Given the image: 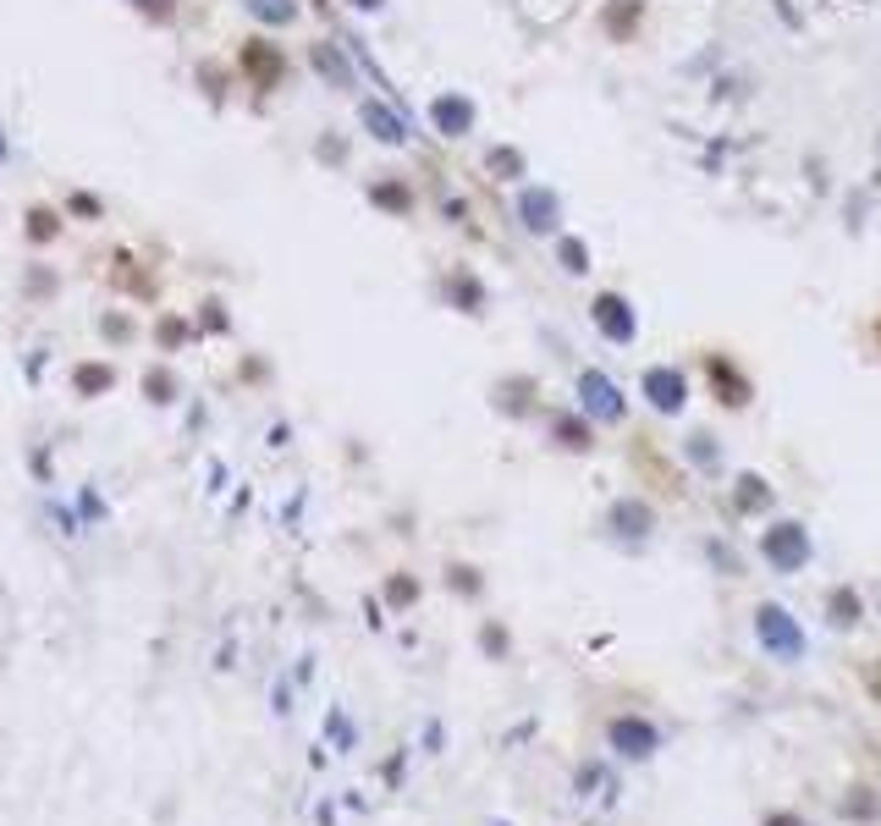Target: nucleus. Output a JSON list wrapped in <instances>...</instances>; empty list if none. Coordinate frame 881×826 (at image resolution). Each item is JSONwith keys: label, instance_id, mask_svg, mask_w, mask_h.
Masks as SVG:
<instances>
[{"label": "nucleus", "instance_id": "f257e3e1", "mask_svg": "<svg viewBox=\"0 0 881 826\" xmlns=\"http://www.w3.org/2000/svg\"><path fill=\"white\" fill-rule=\"evenodd\" d=\"M755 628H760V639H766L777 656H799V650H804L799 628H793L788 612H777V606H760V612H755Z\"/></svg>", "mask_w": 881, "mask_h": 826}, {"label": "nucleus", "instance_id": "f03ea898", "mask_svg": "<svg viewBox=\"0 0 881 826\" xmlns=\"http://www.w3.org/2000/svg\"><path fill=\"white\" fill-rule=\"evenodd\" d=\"M766 557H771L777 568H799V562L810 557V546H804V529H799V524H777V529L766 535Z\"/></svg>", "mask_w": 881, "mask_h": 826}, {"label": "nucleus", "instance_id": "7ed1b4c3", "mask_svg": "<svg viewBox=\"0 0 881 826\" xmlns=\"http://www.w3.org/2000/svg\"><path fill=\"white\" fill-rule=\"evenodd\" d=\"M612 744H617L623 755H650L656 733H650L645 722H612Z\"/></svg>", "mask_w": 881, "mask_h": 826}, {"label": "nucleus", "instance_id": "20e7f679", "mask_svg": "<svg viewBox=\"0 0 881 826\" xmlns=\"http://www.w3.org/2000/svg\"><path fill=\"white\" fill-rule=\"evenodd\" d=\"M579 391H584V402H590V408L601 413V420H617V413H623L617 391H612V386H606L601 375H584V386H579Z\"/></svg>", "mask_w": 881, "mask_h": 826}, {"label": "nucleus", "instance_id": "39448f33", "mask_svg": "<svg viewBox=\"0 0 881 826\" xmlns=\"http://www.w3.org/2000/svg\"><path fill=\"white\" fill-rule=\"evenodd\" d=\"M595 320L606 325V336H617V342H628L634 336V314H623V303L617 298H601L595 303Z\"/></svg>", "mask_w": 881, "mask_h": 826}, {"label": "nucleus", "instance_id": "423d86ee", "mask_svg": "<svg viewBox=\"0 0 881 826\" xmlns=\"http://www.w3.org/2000/svg\"><path fill=\"white\" fill-rule=\"evenodd\" d=\"M645 386H650V402H656V408H678V402H683V380L667 375V369H650Z\"/></svg>", "mask_w": 881, "mask_h": 826}, {"label": "nucleus", "instance_id": "0eeeda50", "mask_svg": "<svg viewBox=\"0 0 881 826\" xmlns=\"http://www.w3.org/2000/svg\"><path fill=\"white\" fill-rule=\"evenodd\" d=\"M435 122L447 127V133H453V127H469V105H464V100H458V105L440 100V105H435Z\"/></svg>", "mask_w": 881, "mask_h": 826}, {"label": "nucleus", "instance_id": "6e6552de", "mask_svg": "<svg viewBox=\"0 0 881 826\" xmlns=\"http://www.w3.org/2000/svg\"><path fill=\"white\" fill-rule=\"evenodd\" d=\"M832 623H859V601H854L848 590L832 595Z\"/></svg>", "mask_w": 881, "mask_h": 826}, {"label": "nucleus", "instance_id": "1a4fd4ad", "mask_svg": "<svg viewBox=\"0 0 881 826\" xmlns=\"http://www.w3.org/2000/svg\"><path fill=\"white\" fill-rule=\"evenodd\" d=\"M248 7H254L259 18H270V23H287V18H292V0H248Z\"/></svg>", "mask_w": 881, "mask_h": 826}, {"label": "nucleus", "instance_id": "9d476101", "mask_svg": "<svg viewBox=\"0 0 881 826\" xmlns=\"http://www.w3.org/2000/svg\"><path fill=\"white\" fill-rule=\"evenodd\" d=\"M364 116H369V122H375V127H380V138H402V127H397V122H391V116H386V111H375V105H369V111H364Z\"/></svg>", "mask_w": 881, "mask_h": 826}, {"label": "nucleus", "instance_id": "9b49d317", "mask_svg": "<svg viewBox=\"0 0 881 826\" xmlns=\"http://www.w3.org/2000/svg\"><path fill=\"white\" fill-rule=\"evenodd\" d=\"M524 210H529V215H535V221H529V226H551V221H546V215H551V199H529V204H524Z\"/></svg>", "mask_w": 881, "mask_h": 826}, {"label": "nucleus", "instance_id": "f8f14e48", "mask_svg": "<svg viewBox=\"0 0 881 826\" xmlns=\"http://www.w3.org/2000/svg\"><path fill=\"white\" fill-rule=\"evenodd\" d=\"M766 826H804V821H799V815H771Z\"/></svg>", "mask_w": 881, "mask_h": 826}]
</instances>
